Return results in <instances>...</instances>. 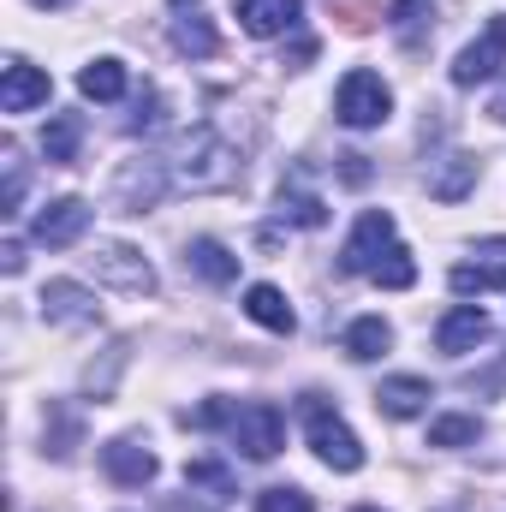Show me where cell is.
Here are the masks:
<instances>
[{
  "mask_svg": "<svg viewBox=\"0 0 506 512\" xmlns=\"http://www.w3.org/2000/svg\"><path fill=\"white\" fill-rule=\"evenodd\" d=\"M78 143H84V120H78V114H54L48 131H42V155H48L54 167H72V161H78Z\"/></svg>",
  "mask_w": 506,
  "mask_h": 512,
  "instance_id": "20",
  "label": "cell"
},
{
  "mask_svg": "<svg viewBox=\"0 0 506 512\" xmlns=\"http://www.w3.org/2000/svg\"><path fill=\"white\" fill-rule=\"evenodd\" d=\"M471 185H477V155H447V167L429 179V197L435 203H459Z\"/></svg>",
  "mask_w": 506,
  "mask_h": 512,
  "instance_id": "22",
  "label": "cell"
},
{
  "mask_svg": "<svg viewBox=\"0 0 506 512\" xmlns=\"http://www.w3.org/2000/svg\"><path fill=\"white\" fill-rule=\"evenodd\" d=\"M489 262H459L453 268V292L471 298V292H501L506 286V245H483Z\"/></svg>",
  "mask_w": 506,
  "mask_h": 512,
  "instance_id": "14",
  "label": "cell"
},
{
  "mask_svg": "<svg viewBox=\"0 0 506 512\" xmlns=\"http://www.w3.org/2000/svg\"><path fill=\"white\" fill-rule=\"evenodd\" d=\"M227 429H233V447H245V459H274V453H280V441H286V417H280L268 399L239 405Z\"/></svg>",
  "mask_w": 506,
  "mask_h": 512,
  "instance_id": "5",
  "label": "cell"
},
{
  "mask_svg": "<svg viewBox=\"0 0 506 512\" xmlns=\"http://www.w3.org/2000/svg\"><path fill=\"white\" fill-rule=\"evenodd\" d=\"M245 316L262 322L268 334H292V328H298V316H292V304H286L280 286H251V292H245Z\"/></svg>",
  "mask_w": 506,
  "mask_h": 512,
  "instance_id": "19",
  "label": "cell"
},
{
  "mask_svg": "<svg viewBox=\"0 0 506 512\" xmlns=\"http://www.w3.org/2000/svg\"><path fill=\"white\" fill-rule=\"evenodd\" d=\"M48 72H36V66H24V60H6V72H0V114H30V108H42L48 102Z\"/></svg>",
  "mask_w": 506,
  "mask_h": 512,
  "instance_id": "12",
  "label": "cell"
},
{
  "mask_svg": "<svg viewBox=\"0 0 506 512\" xmlns=\"http://www.w3.org/2000/svg\"><path fill=\"white\" fill-rule=\"evenodd\" d=\"M340 179L346 185H370V155H340Z\"/></svg>",
  "mask_w": 506,
  "mask_h": 512,
  "instance_id": "33",
  "label": "cell"
},
{
  "mask_svg": "<svg viewBox=\"0 0 506 512\" xmlns=\"http://www.w3.org/2000/svg\"><path fill=\"white\" fill-rule=\"evenodd\" d=\"M489 340V310L483 304H459V310H447L441 322H435V346L447 352V358H465V352H477Z\"/></svg>",
  "mask_w": 506,
  "mask_h": 512,
  "instance_id": "11",
  "label": "cell"
},
{
  "mask_svg": "<svg viewBox=\"0 0 506 512\" xmlns=\"http://www.w3.org/2000/svg\"><path fill=\"white\" fill-rule=\"evenodd\" d=\"M36 6H54V12H60V6H72V0H36Z\"/></svg>",
  "mask_w": 506,
  "mask_h": 512,
  "instance_id": "37",
  "label": "cell"
},
{
  "mask_svg": "<svg viewBox=\"0 0 506 512\" xmlns=\"http://www.w3.org/2000/svg\"><path fill=\"white\" fill-rule=\"evenodd\" d=\"M429 399H435V387L423 382V376H393V382L376 387V411L381 417H417Z\"/></svg>",
  "mask_w": 506,
  "mask_h": 512,
  "instance_id": "15",
  "label": "cell"
},
{
  "mask_svg": "<svg viewBox=\"0 0 506 512\" xmlns=\"http://www.w3.org/2000/svg\"><path fill=\"white\" fill-rule=\"evenodd\" d=\"M370 280H376V286H387V292H405V286H417V262H411V251H405V245H393V251L370 268Z\"/></svg>",
  "mask_w": 506,
  "mask_h": 512,
  "instance_id": "25",
  "label": "cell"
},
{
  "mask_svg": "<svg viewBox=\"0 0 506 512\" xmlns=\"http://www.w3.org/2000/svg\"><path fill=\"white\" fill-rule=\"evenodd\" d=\"M483 435V423L477 417H465V411H453V417H435L429 423V447H471Z\"/></svg>",
  "mask_w": 506,
  "mask_h": 512,
  "instance_id": "26",
  "label": "cell"
},
{
  "mask_svg": "<svg viewBox=\"0 0 506 512\" xmlns=\"http://www.w3.org/2000/svg\"><path fill=\"white\" fill-rule=\"evenodd\" d=\"M429 18H435V0H393L387 30H393L405 48H417V42H423V30H429Z\"/></svg>",
  "mask_w": 506,
  "mask_h": 512,
  "instance_id": "24",
  "label": "cell"
},
{
  "mask_svg": "<svg viewBox=\"0 0 506 512\" xmlns=\"http://www.w3.org/2000/svg\"><path fill=\"white\" fill-rule=\"evenodd\" d=\"M501 66H506V18H489V30H483L459 60H453V84H465V90H471V84L495 78Z\"/></svg>",
  "mask_w": 506,
  "mask_h": 512,
  "instance_id": "9",
  "label": "cell"
},
{
  "mask_svg": "<svg viewBox=\"0 0 506 512\" xmlns=\"http://www.w3.org/2000/svg\"><path fill=\"white\" fill-rule=\"evenodd\" d=\"M173 6H197V0H173Z\"/></svg>",
  "mask_w": 506,
  "mask_h": 512,
  "instance_id": "38",
  "label": "cell"
},
{
  "mask_svg": "<svg viewBox=\"0 0 506 512\" xmlns=\"http://www.w3.org/2000/svg\"><path fill=\"white\" fill-rule=\"evenodd\" d=\"M304 435H310V447H316V459H322L328 471H358V465H364L358 435H352L328 405H304Z\"/></svg>",
  "mask_w": 506,
  "mask_h": 512,
  "instance_id": "3",
  "label": "cell"
},
{
  "mask_svg": "<svg viewBox=\"0 0 506 512\" xmlns=\"http://www.w3.org/2000/svg\"><path fill=\"white\" fill-rule=\"evenodd\" d=\"M167 185H173L167 161H155V155H137V161H126V167L114 173V209L143 215V209H155V203L167 197Z\"/></svg>",
  "mask_w": 506,
  "mask_h": 512,
  "instance_id": "4",
  "label": "cell"
},
{
  "mask_svg": "<svg viewBox=\"0 0 506 512\" xmlns=\"http://www.w3.org/2000/svg\"><path fill=\"white\" fill-rule=\"evenodd\" d=\"M173 185H185V191H233L239 185V149L221 131L197 126L173 155Z\"/></svg>",
  "mask_w": 506,
  "mask_h": 512,
  "instance_id": "1",
  "label": "cell"
},
{
  "mask_svg": "<svg viewBox=\"0 0 506 512\" xmlns=\"http://www.w3.org/2000/svg\"><path fill=\"white\" fill-rule=\"evenodd\" d=\"M387 251H393V215H387V209H364L358 227H352V239H346L340 268H346V274H370Z\"/></svg>",
  "mask_w": 506,
  "mask_h": 512,
  "instance_id": "6",
  "label": "cell"
},
{
  "mask_svg": "<svg viewBox=\"0 0 506 512\" xmlns=\"http://www.w3.org/2000/svg\"><path fill=\"white\" fill-rule=\"evenodd\" d=\"M334 18H340V30H352V36H364V30H376V6L370 0H334Z\"/></svg>",
  "mask_w": 506,
  "mask_h": 512,
  "instance_id": "30",
  "label": "cell"
},
{
  "mask_svg": "<svg viewBox=\"0 0 506 512\" xmlns=\"http://www.w3.org/2000/svg\"><path fill=\"white\" fill-rule=\"evenodd\" d=\"M167 126V102L155 96V90H143L137 96V120H131V131H161Z\"/></svg>",
  "mask_w": 506,
  "mask_h": 512,
  "instance_id": "32",
  "label": "cell"
},
{
  "mask_svg": "<svg viewBox=\"0 0 506 512\" xmlns=\"http://www.w3.org/2000/svg\"><path fill=\"white\" fill-rule=\"evenodd\" d=\"M185 483H197V489H215V495H239L233 471H227V465H215V459H191V465H185Z\"/></svg>",
  "mask_w": 506,
  "mask_h": 512,
  "instance_id": "28",
  "label": "cell"
},
{
  "mask_svg": "<svg viewBox=\"0 0 506 512\" xmlns=\"http://www.w3.org/2000/svg\"><path fill=\"white\" fill-rule=\"evenodd\" d=\"M358 512H376V507H358Z\"/></svg>",
  "mask_w": 506,
  "mask_h": 512,
  "instance_id": "39",
  "label": "cell"
},
{
  "mask_svg": "<svg viewBox=\"0 0 506 512\" xmlns=\"http://www.w3.org/2000/svg\"><path fill=\"white\" fill-rule=\"evenodd\" d=\"M42 316L54 328H90L102 310H96V292H84L78 280H48L42 286Z\"/></svg>",
  "mask_w": 506,
  "mask_h": 512,
  "instance_id": "10",
  "label": "cell"
},
{
  "mask_svg": "<svg viewBox=\"0 0 506 512\" xmlns=\"http://www.w3.org/2000/svg\"><path fill=\"white\" fill-rule=\"evenodd\" d=\"M102 471H108L114 483H126V489H143V483L155 477V453H149L137 435H114V441L102 447Z\"/></svg>",
  "mask_w": 506,
  "mask_h": 512,
  "instance_id": "13",
  "label": "cell"
},
{
  "mask_svg": "<svg viewBox=\"0 0 506 512\" xmlns=\"http://www.w3.org/2000/svg\"><path fill=\"white\" fill-rule=\"evenodd\" d=\"M393 346V328L381 322V316H358L352 328H346V358H358V364H370Z\"/></svg>",
  "mask_w": 506,
  "mask_h": 512,
  "instance_id": "23",
  "label": "cell"
},
{
  "mask_svg": "<svg viewBox=\"0 0 506 512\" xmlns=\"http://www.w3.org/2000/svg\"><path fill=\"white\" fill-rule=\"evenodd\" d=\"M90 268H96V280H108V286H120V292H155V268H149V256L131 251V245H102V251L90 256Z\"/></svg>",
  "mask_w": 506,
  "mask_h": 512,
  "instance_id": "8",
  "label": "cell"
},
{
  "mask_svg": "<svg viewBox=\"0 0 506 512\" xmlns=\"http://www.w3.org/2000/svg\"><path fill=\"white\" fill-rule=\"evenodd\" d=\"M489 114H495V120H501V126H506V84H501V90H495V102H489Z\"/></svg>",
  "mask_w": 506,
  "mask_h": 512,
  "instance_id": "36",
  "label": "cell"
},
{
  "mask_svg": "<svg viewBox=\"0 0 506 512\" xmlns=\"http://www.w3.org/2000/svg\"><path fill=\"white\" fill-rule=\"evenodd\" d=\"M18 203H24V161H18V149L6 143V197H0V209L18 215Z\"/></svg>",
  "mask_w": 506,
  "mask_h": 512,
  "instance_id": "31",
  "label": "cell"
},
{
  "mask_svg": "<svg viewBox=\"0 0 506 512\" xmlns=\"http://www.w3.org/2000/svg\"><path fill=\"white\" fill-rule=\"evenodd\" d=\"M310 60H316V42H310V36H298V42H292V54H286L280 66H310Z\"/></svg>",
  "mask_w": 506,
  "mask_h": 512,
  "instance_id": "34",
  "label": "cell"
},
{
  "mask_svg": "<svg viewBox=\"0 0 506 512\" xmlns=\"http://www.w3.org/2000/svg\"><path fill=\"white\" fill-rule=\"evenodd\" d=\"M256 512H316V501L304 489H292V483H274V489L256 495Z\"/></svg>",
  "mask_w": 506,
  "mask_h": 512,
  "instance_id": "29",
  "label": "cell"
},
{
  "mask_svg": "<svg viewBox=\"0 0 506 512\" xmlns=\"http://www.w3.org/2000/svg\"><path fill=\"white\" fill-rule=\"evenodd\" d=\"M84 233H90V203H84V197H60V203H48V209L36 215V227H30V239L48 245V251H66V245H78Z\"/></svg>",
  "mask_w": 506,
  "mask_h": 512,
  "instance_id": "7",
  "label": "cell"
},
{
  "mask_svg": "<svg viewBox=\"0 0 506 512\" xmlns=\"http://www.w3.org/2000/svg\"><path fill=\"white\" fill-rule=\"evenodd\" d=\"M298 12H304V0H239V24H245L251 36H280V30H292Z\"/></svg>",
  "mask_w": 506,
  "mask_h": 512,
  "instance_id": "16",
  "label": "cell"
},
{
  "mask_svg": "<svg viewBox=\"0 0 506 512\" xmlns=\"http://www.w3.org/2000/svg\"><path fill=\"white\" fill-rule=\"evenodd\" d=\"M173 42H179V54H191V60H209L215 54V30H209V18H179L173 24Z\"/></svg>",
  "mask_w": 506,
  "mask_h": 512,
  "instance_id": "27",
  "label": "cell"
},
{
  "mask_svg": "<svg viewBox=\"0 0 506 512\" xmlns=\"http://www.w3.org/2000/svg\"><path fill=\"white\" fill-rule=\"evenodd\" d=\"M280 221H286V227H310V233L328 221L322 197H316V191H304V173H292V179L280 185Z\"/></svg>",
  "mask_w": 506,
  "mask_h": 512,
  "instance_id": "18",
  "label": "cell"
},
{
  "mask_svg": "<svg viewBox=\"0 0 506 512\" xmlns=\"http://www.w3.org/2000/svg\"><path fill=\"white\" fill-rule=\"evenodd\" d=\"M0 256H6V274H18V268H24V245H18V239H12Z\"/></svg>",
  "mask_w": 506,
  "mask_h": 512,
  "instance_id": "35",
  "label": "cell"
},
{
  "mask_svg": "<svg viewBox=\"0 0 506 512\" xmlns=\"http://www.w3.org/2000/svg\"><path fill=\"white\" fill-rule=\"evenodd\" d=\"M185 268H191L197 280H209V286H233V280H239V256L227 251L221 239H197V245L185 251Z\"/></svg>",
  "mask_w": 506,
  "mask_h": 512,
  "instance_id": "17",
  "label": "cell"
},
{
  "mask_svg": "<svg viewBox=\"0 0 506 512\" xmlns=\"http://www.w3.org/2000/svg\"><path fill=\"white\" fill-rule=\"evenodd\" d=\"M78 90H84L90 102H120V96H126V66H120V60H90V66L78 72Z\"/></svg>",
  "mask_w": 506,
  "mask_h": 512,
  "instance_id": "21",
  "label": "cell"
},
{
  "mask_svg": "<svg viewBox=\"0 0 506 512\" xmlns=\"http://www.w3.org/2000/svg\"><path fill=\"white\" fill-rule=\"evenodd\" d=\"M334 114H340V126L352 131H376L387 114H393V90L381 84L376 72H346L340 78V90H334Z\"/></svg>",
  "mask_w": 506,
  "mask_h": 512,
  "instance_id": "2",
  "label": "cell"
}]
</instances>
